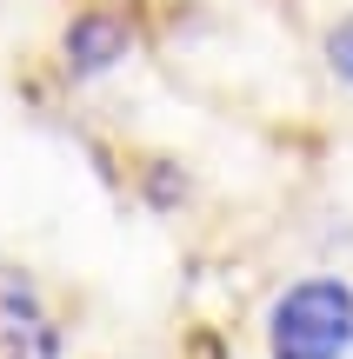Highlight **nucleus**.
Wrapping results in <instances>:
<instances>
[{"label":"nucleus","mask_w":353,"mask_h":359,"mask_svg":"<svg viewBox=\"0 0 353 359\" xmlns=\"http://www.w3.org/2000/svg\"><path fill=\"white\" fill-rule=\"evenodd\" d=\"M0 359H60V333L27 293H0Z\"/></svg>","instance_id":"3"},{"label":"nucleus","mask_w":353,"mask_h":359,"mask_svg":"<svg viewBox=\"0 0 353 359\" xmlns=\"http://www.w3.org/2000/svg\"><path fill=\"white\" fill-rule=\"evenodd\" d=\"M327 67H333V74H340L347 87H353V20H340V27L327 34Z\"/></svg>","instance_id":"4"},{"label":"nucleus","mask_w":353,"mask_h":359,"mask_svg":"<svg viewBox=\"0 0 353 359\" xmlns=\"http://www.w3.org/2000/svg\"><path fill=\"white\" fill-rule=\"evenodd\" d=\"M267 359H353V286L333 273L293 280L267 306Z\"/></svg>","instance_id":"1"},{"label":"nucleus","mask_w":353,"mask_h":359,"mask_svg":"<svg viewBox=\"0 0 353 359\" xmlns=\"http://www.w3.org/2000/svg\"><path fill=\"white\" fill-rule=\"evenodd\" d=\"M60 53H67V74L93 80V74H107V67H120L133 53V27L120 13H80L60 34Z\"/></svg>","instance_id":"2"}]
</instances>
